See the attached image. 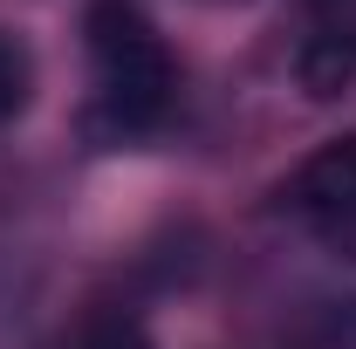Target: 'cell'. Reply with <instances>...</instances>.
Listing matches in <instances>:
<instances>
[{
    "label": "cell",
    "mask_w": 356,
    "mask_h": 349,
    "mask_svg": "<svg viewBox=\"0 0 356 349\" xmlns=\"http://www.w3.org/2000/svg\"><path fill=\"white\" fill-rule=\"evenodd\" d=\"M89 35V62H96V103H89L83 131L89 144H137L172 117L178 96V62L165 35L137 14L131 0H96L83 21Z\"/></svg>",
    "instance_id": "cell-1"
},
{
    "label": "cell",
    "mask_w": 356,
    "mask_h": 349,
    "mask_svg": "<svg viewBox=\"0 0 356 349\" xmlns=\"http://www.w3.org/2000/svg\"><path fill=\"white\" fill-rule=\"evenodd\" d=\"M288 199H295V213L309 219V233L329 254L356 261V131L329 137L309 165L295 172V192Z\"/></svg>",
    "instance_id": "cell-2"
},
{
    "label": "cell",
    "mask_w": 356,
    "mask_h": 349,
    "mask_svg": "<svg viewBox=\"0 0 356 349\" xmlns=\"http://www.w3.org/2000/svg\"><path fill=\"white\" fill-rule=\"evenodd\" d=\"M76 349H151V336L137 329L131 315H96L83 336H76Z\"/></svg>",
    "instance_id": "cell-6"
},
{
    "label": "cell",
    "mask_w": 356,
    "mask_h": 349,
    "mask_svg": "<svg viewBox=\"0 0 356 349\" xmlns=\"http://www.w3.org/2000/svg\"><path fill=\"white\" fill-rule=\"evenodd\" d=\"M28 89H35V62H28L21 35L0 28V124H14V117L28 110Z\"/></svg>",
    "instance_id": "cell-5"
},
{
    "label": "cell",
    "mask_w": 356,
    "mask_h": 349,
    "mask_svg": "<svg viewBox=\"0 0 356 349\" xmlns=\"http://www.w3.org/2000/svg\"><path fill=\"white\" fill-rule=\"evenodd\" d=\"M281 349H356V295H343V302H309L281 329Z\"/></svg>",
    "instance_id": "cell-4"
},
{
    "label": "cell",
    "mask_w": 356,
    "mask_h": 349,
    "mask_svg": "<svg viewBox=\"0 0 356 349\" xmlns=\"http://www.w3.org/2000/svg\"><path fill=\"white\" fill-rule=\"evenodd\" d=\"M295 83L309 103H336L356 83V14H322L295 55Z\"/></svg>",
    "instance_id": "cell-3"
},
{
    "label": "cell",
    "mask_w": 356,
    "mask_h": 349,
    "mask_svg": "<svg viewBox=\"0 0 356 349\" xmlns=\"http://www.w3.org/2000/svg\"><path fill=\"white\" fill-rule=\"evenodd\" d=\"M206 7H240V0H206Z\"/></svg>",
    "instance_id": "cell-7"
}]
</instances>
